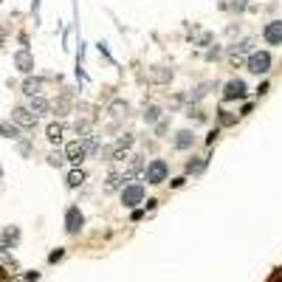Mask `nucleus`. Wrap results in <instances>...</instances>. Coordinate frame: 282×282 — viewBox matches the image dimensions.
<instances>
[{"label":"nucleus","instance_id":"2","mask_svg":"<svg viewBox=\"0 0 282 282\" xmlns=\"http://www.w3.org/2000/svg\"><path fill=\"white\" fill-rule=\"evenodd\" d=\"M130 147H133V135H124V138H119V141L110 144L107 150H102V155H104V161H122Z\"/></svg>","mask_w":282,"mask_h":282},{"label":"nucleus","instance_id":"26","mask_svg":"<svg viewBox=\"0 0 282 282\" xmlns=\"http://www.w3.org/2000/svg\"><path fill=\"white\" fill-rule=\"evenodd\" d=\"M217 119H220V124H223V127H229V124L237 122V116H234V113H229V110H217Z\"/></svg>","mask_w":282,"mask_h":282},{"label":"nucleus","instance_id":"34","mask_svg":"<svg viewBox=\"0 0 282 282\" xmlns=\"http://www.w3.org/2000/svg\"><path fill=\"white\" fill-rule=\"evenodd\" d=\"M0 175H3V169H0Z\"/></svg>","mask_w":282,"mask_h":282},{"label":"nucleus","instance_id":"8","mask_svg":"<svg viewBox=\"0 0 282 282\" xmlns=\"http://www.w3.org/2000/svg\"><path fill=\"white\" fill-rule=\"evenodd\" d=\"M262 37L268 45H282V20H271L262 28Z\"/></svg>","mask_w":282,"mask_h":282},{"label":"nucleus","instance_id":"9","mask_svg":"<svg viewBox=\"0 0 282 282\" xmlns=\"http://www.w3.org/2000/svg\"><path fill=\"white\" fill-rule=\"evenodd\" d=\"M11 122L17 124V127H34V124H37V116H34L28 107H14V110H11Z\"/></svg>","mask_w":282,"mask_h":282},{"label":"nucleus","instance_id":"32","mask_svg":"<svg viewBox=\"0 0 282 282\" xmlns=\"http://www.w3.org/2000/svg\"><path fill=\"white\" fill-rule=\"evenodd\" d=\"M26 280H28V282H37V280H40V274H37V271H31V274H26Z\"/></svg>","mask_w":282,"mask_h":282},{"label":"nucleus","instance_id":"7","mask_svg":"<svg viewBox=\"0 0 282 282\" xmlns=\"http://www.w3.org/2000/svg\"><path fill=\"white\" fill-rule=\"evenodd\" d=\"M248 93V85L243 79H231V82H226L223 88V102H234V99H246Z\"/></svg>","mask_w":282,"mask_h":282},{"label":"nucleus","instance_id":"29","mask_svg":"<svg viewBox=\"0 0 282 282\" xmlns=\"http://www.w3.org/2000/svg\"><path fill=\"white\" fill-rule=\"evenodd\" d=\"M62 257H65V251H62V248H56V251L48 254V262H56V259H62Z\"/></svg>","mask_w":282,"mask_h":282},{"label":"nucleus","instance_id":"13","mask_svg":"<svg viewBox=\"0 0 282 282\" xmlns=\"http://www.w3.org/2000/svg\"><path fill=\"white\" fill-rule=\"evenodd\" d=\"M172 79V71L169 68H164V65H155V68H150V82H169Z\"/></svg>","mask_w":282,"mask_h":282},{"label":"nucleus","instance_id":"14","mask_svg":"<svg viewBox=\"0 0 282 282\" xmlns=\"http://www.w3.org/2000/svg\"><path fill=\"white\" fill-rule=\"evenodd\" d=\"M48 107H51V104H48V99H43V96H34V99L28 102V110H31L37 119H40L43 113H48Z\"/></svg>","mask_w":282,"mask_h":282},{"label":"nucleus","instance_id":"11","mask_svg":"<svg viewBox=\"0 0 282 282\" xmlns=\"http://www.w3.org/2000/svg\"><path fill=\"white\" fill-rule=\"evenodd\" d=\"M14 68L23 71V74H31V71H34V56L28 54V48H23V51L14 54Z\"/></svg>","mask_w":282,"mask_h":282},{"label":"nucleus","instance_id":"17","mask_svg":"<svg viewBox=\"0 0 282 282\" xmlns=\"http://www.w3.org/2000/svg\"><path fill=\"white\" fill-rule=\"evenodd\" d=\"M62 130H65V127H62L59 122L48 124V130H45V135H48V141H51V144H59V141H62Z\"/></svg>","mask_w":282,"mask_h":282},{"label":"nucleus","instance_id":"20","mask_svg":"<svg viewBox=\"0 0 282 282\" xmlns=\"http://www.w3.org/2000/svg\"><path fill=\"white\" fill-rule=\"evenodd\" d=\"M17 240H20V229H17V226H9V229L3 231V243H6V246H17Z\"/></svg>","mask_w":282,"mask_h":282},{"label":"nucleus","instance_id":"19","mask_svg":"<svg viewBox=\"0 0 282 282\" xmlns=\"http://www.w3.org/2000/svg\"><path fill=\"white\" fill-rule=\"evenodd\" d=\"M209 88H212V82H203V85H198L195 90H189V96H186V99H189V102H201L203 96L209 93Z\"/></svg>","mask_w":282,"mask_h":282},{"label":"nucleus","instance_id":"18","mask_svg":"<svg viewBox=\"0 0 282 282\" xmlns=\"http://www.w3.org/2000/svg\"><path fill=\"white\" fill-rule=\"evenodd\" d=\"M0 135L3 138H20V127L14 122H0Z\"/></svg>","mask_w":282,"mask_h":282},{"label":"nucleus","instance_id":"31","mask_svg":"<svg viewBox=\"0 0 282 282\" xmlns=\"http://www.w3.org/2000/svg\"><path fill=\"white\" fill-rule=\"evenodd\" d=\"M246 6H248L246 0H234V3H231V9H234V11H243Z\"/></svg>","mask_w":282,"mask_h":282},{"label":"nucleus","instance_id":"25","mask_svg":"<svg viewBox=\"0 0 282 282\" xmlns=\"http://www.w3.org/2000/svg\"><path fill=\"white\" fill-rule=\"evenodd\" d=\"M158 119H161V107H147L144 110V122L147 124H155Z\"/></svg>","mask_w":282,"mask_h":282},{"label":"nucleus","instance_id":"12","mask_svg":"<svg viewBox=\"0 0 282 282\" xmlns=\"http://www.w3.org/2000/svg\"><path fill=\"white\" fill-rule=\"evenodd\" d=\"M40 90H43V79H37V77H28L26 82H23V93L26 96H40Z\"/></svg>","mask_w":282,"mask_h":282},{"label":"nucleus","instance_id":"3","mask_svg":"<svg viewBox=\"0 0 282 282\" xmlns=\"http://www.w3.org/2000/svg\"><path fill=\"white\" fill-rule=\"evenodd\" d=\"M122 203L127 209H135L138 203H144V186L141 183H130L122 189Z\"/></svg>","mask_w":282,"mask_h":282},{"label":"nucleus","instance_id":"28","mask_svg":"<svg viewBox=\"0 0 282 282\" xmlns=\"http://www.w3.org/2000/svg\"><path fill=\"white\" fill-rule=\"evenodd\" d=\"M48 161H51L54 167H62V164H65V153H54V155L48 158Z\"/></svg>","mask_w":282,"mask_h":282},{"label":"nucleus","instance_id":"27","mask_svg":"<svg viewBox=\"0 0 282 282\" xmlns=\"http://www.w3.org/2000/svg\"><path fill=\"white\" fill-rule=\"evenodd\" d=\"M110 113H113V116H124V113H127V102L116 99V102L110 104Z\"/></svg>","mask_w":282,"mask_h":282},{"label":"nucleus","instance_id":"15","mask_svg":"<svg viewBox=\"0 0 282 282\" xmlns=\"http://www.w3.org/2000/svg\"><path fill=\"white\" fill-rule=\"evenodd\" d=\"M124 180H127V175H124V172H110V175H107V180H104V192H116Z\"/></svg>","mask_w":282,"mask_h":282},{"label":"nucleus","instance_id":"33","mask_svg":"<svg viewBox=\"0 0 282 282\" xmlns=\"http://www.w3.org/2000/svg\"><path fill=\"white\" fill-rule=\"evenodd\" d=\"M3 43H6V28H0V48H3Z\"/></svg>","mask_w":282,"mask_h":282},{"label":"nucleus","instance_id":"22","mask_svg":"<svg viewBox=\"0 0 282 282\" xmlns=\"http://www.w3.org/2000/svg\"><path fill=\"white\" fill-rule=\"evenodd\" d=\"M141 169H144V161H141V155H133V161H130V169H127L124 175H127V178H133V175H138Z\"/></svg>","mask_w":282,"mask_h":282},{"label":"nucleus","instance_id":"24","mask_svg":"<svg viewBox=\"0 0 282 282\" xmlns=\"http://www.w3.org/2000/svg\"><path fill=\"white\" fill-rule=\"evenodd\" d=\"M186 169H189V172H195V175H198V172H203V169H206V158H192L189 164H186Z\"/></svg>","mask_w":282,"mask_h":282},{"label":"nucleus","instance_id":"1","mask_svg":"<svg viewBox=\"0 0 282 282\" xmlns=\"http://www.w3.org/2000/svg\"><path fill=\"white\" fill-rule=\"evenodd\" d=\"M169 175V164L164 161V158H153L150 164H147V183H164Z\"/></svg>","mask_w":282,"mask_h":282},{"label":"nucleus","instance_id":"4","mask_svg":"<svg viewBox=\"0 0 282 282\" xmlns=\"http://www.w3.org/2000/svg\"><path fill=\"white\" fill-rule=\"evenodd\" d=\"M254 54V40H240L237 45H231V51H229V62L231 65H240L246 56Z\"/></svg>","mask_w":282,"mask_h":282},{"label":"nucleus","instance_id":"21","mask_svg":"<svg viewBox=\"0 0 282 282\" xmlns=\"http://www.w3.org/2000/svg\"><path fill=\"white\" fill-rule=\"evenodd\" d=\"M82 183H85V172H82V169H71V172H68V186L77 189V186H82Z\"/></svg>","mask_w":282,"mask_h":282},{"label":"nucleus","instance_id":"23","mask_svg":"<svg viewBox=\"0 0 282 282\" xmlns=\"http://www.w3.org/2000/svg\"><path fill=\"white\" fill-rule=\"evenodd\" d=\"M82 144H85V150H88V155H90V153H102V144H99V138H96V135H85V141H82Z\"/></svg>","mask_w":282,"mask_h":282},{"label":"nucleus","instance_id":"30","mask_svg":"<svg viewBox=\"0 0 282 282\" xmlns=\"http://www.w3.org/2000/svg\"><path fill=\"white\" fill-rule=\"evenodd\" d=\"M217 56H220V48H217V45H214V48H209V51H206V59H217Z\"/></svg>","mask_w":282,"mask_h":282},{"label":"nucleus","instance_id":"16","mask_svg":"<svg viewBox=\"0 0 282 282\" xmlns=\"http://www.w3.org/2000/svg\"><path fill=\"white\" fill-rule=\"evenodd\" d=\"M192 144H195V135H192V130H180V133L175 135V150H189Z\"/></svg>","mask_w":282,"mask_h":282},{"label":"nucleus","instance_id":"5","mask_svg":"<svg viewBox=\"0 0 282 282\" xmlns=\"http://www.w3.org/2000/svg\"><path fill=\"white\" fill-rule=\"evenodd\" d=\"M248 71L251 74H268L271 71V54L268 51H254L248 56Z\"/></svg>","mask_w":282,"mask_h":282},{"label":"nucleus","instance_id":"6","mask_svg":"<svg viewBox=\"0 0 282 282\" xmlns=\"http://www.w3.org/2000/svg\"><path fill=\"white\" fill-rule=\"evenodd\" d=\"M82 226H85V214L79 212V206H68V212H65V231H68V234H79V231H82Z\"/></svg>","mask_w":282,"mask_h":282},{"label":"nucleus","instance_id":"10","mask_svg":"<svg viewBox=\"0 0 282 282\" xmlns=\"http://www.w3.org/2000/svg\"><path fill=\"white\" fill-rule=\"evenodd\" d=\"M85 155H88V150H85V144H82V141H71V144H65V161L79 164Z\"/></svg>","mask_w":282,"mask_h":282}]
</instances>
